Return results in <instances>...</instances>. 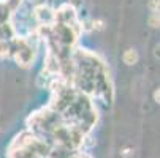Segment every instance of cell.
I'll return each mask as SVG.
<instances>
[{
	"label": "cell",
	"mask_w": 160,
	"mask_h": 158,
	"mask_svg": "<svg viewBox=\"0 0 160 158\" xmlns=\"http://www.w3.org/2000/svg\"><path fill=\"white\" fill-rule=\"evenodd\" d=\"M124 63L127 65H135L136 62H138V52H136L135 49H127L124 52Z\"/></svg>",
	"instance_id": "6da1fadb"
},
{
	"label": "cell",
	"mask_w": 160,
	"mask_h": 158,
	"mask_svg": "<svg viewBox=\"0 0 160 158\" xmlns=\"http://www.w3.org/2000/svg\"><path fill=\"white\" fill-rule=\"evenodd\" d=\"M149 26L151 27H160V11H152L151 17H149Z\"/></svg>",
	"instance_id": "7a4b0ae2"
},
{
	"label": "cell",
	"mask_w": 160,
	"mask_h": 158,
	"mask_svg": "<svg viewBox=\"0 0 160 158\" xmlns=\"http://www.w3.org/2000/svg\"><path fill=\"white\" fill-rule=\"evenodd\" d=\"M92 29H94V30H102V29H103V21H100V19L95 21V19H94V21H92Z\"/></svg>",
	"instance_id": "277c9868"
},
{
	"label": "cell",
	"mask_w": 160,
	"mask_h": 158,
	"mask_svg": "<svg viewBox=\"0 0 160 158\" xmlns=\"http://www.w3.org/2000/svg\"><path fill=\"white\" fill-rule=\"evenodd\" d=\"M154 55H155L157 59H160V44H158V46L155 48V51H154Z\"/></svg>",
	"instance_id": "8992f818"
},
{
	"label": "cell",
	"mask_w": 160,
	"mask_h": 158,
	"mask_svg": "<svg viewBox=\"0 0 160 158\" xmlns=\"http://www.w3.org/2000/svg\"><path fill=\"white\" fill-rule=\"evenodd\" d=\"M149 8L152 11H160V0H151V2H149Z\"/></svg>",
	"instance_id": "3957f363"
},
{
	"label": "cell",
	"mask_w": 160,
	"mask_h": 158,
	"mask_svg": "<svg viewBox=\"0 0 160 158\" xmlns=\"http://www.w3.org/2000/svg\"><path fill=\"white\" fill-rule=\"evenodd\" d=\"M122 155H124V156H128V155H130V149H125V150L122 152Z\"/></svg>",
	"instance_id": "52a82bcc"
},
{
	"label": "cell",
	"mask_w": 160,
	"mask_h": 158,
	"mask_svg": "<svg viewBox=\"0 0 160 158\" xmlns=\"http://www.w3.org/2000/svg\"><path fill=\"white\" fill-rule=\"evenodd\" d=\"M154 100H155V101L160 104V89H157L155 92H154Z\"/></svg>",
	"instance_id": "5b68a950"
}]
</instances>
